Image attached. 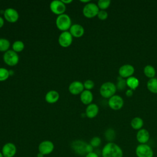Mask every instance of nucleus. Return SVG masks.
Instances as JSON below:
<instances>
[{
  "label": "nucleus",
  "instance_id": "obj_32",
  "mask_svg": "<svg viewBox=\"0 0 157 157\" xmlns=\"http://www.w3.org/2000/svg\"><path fill=\"white\" fill-rule=\"evenodd\" d=\"M126 86V82L125 80L123 79V78H121L120 77V78H118V81L117 82V88H118V90H124Z\"/></svg>",
  "mask_w": 157,
  "mask_h": 157
},
{
  "label": "nucleus",
  "instance_id": "obj_40",
  "mask_svg": "<svg viewBox=\"0 0 157 157\" xmlns=\"http://www.w3.org/2000/svg\"><path fill=\"white\" fill-rule=\"evenodd\" d=\"M0 157H4V156H3V155H2L1 151H0Z\"/></svg>",
  "mask_w": 157,
  "mask_h": 157
},
{
  "label": "nucleus",
  "instance_id": "obj_37",
  "mask_svg": "<svg viewBox=\"0 0 157 157\" xmlns=\"http://www.w3.org/2000/svg\"><path fill=\"white\" fill-rule=\"evenodd\" d=\"M61 1L66 6L67 4H70V3H71L72 2V0H61Z\"/></svg>",
  "mask_w": 157,
  "mask_h": 157
},
{
  "label": "nucleus",
  "instance_id": "obj_5",
  "mask_svg": "<svg viewBox=\"0 0 157 157\" xmlns=\"http://www.w3.org/2000/svg\"><path fill=\"white\" fill-rule=\"evenodd\" d=\"M3 61L9 66H15L19 62V56L12 50H9L3 55Z\"/></svg>",
  "mask_w": 157,
  "mask_h": 157
},
{
  "label": "nucleus",
  "instance_id": "obj_24",
  "mask_svg": "<svg viewBox=\"0 0 157 157\" xmlns=\"http://www.w3.org/2000/svg\"><path fill=\"white\" fill-rule=\"evenodd\" d=\"M25 48V44L21 40H18L13 42L12 45V50L16 53H19L22 52Z\"/></svg>",
  "mask_w": 157,
  "mask_h": 157
},
{
  "label": "nucleus",
  "instance_id": "obj_6",
  "mask_svg": "<svg viewBox=\"0 0 157 157\" xmlns=\"http://www.w3.org/2000/svg\"><path fill=\"white\" fill-rule=\"evenodd\" d=\"M137 157H153V150L152 148L148 144H139L135 150Z\"/></svg>",
  "mask_w": 157,
  "mask_h": 157
},
{
  "label": "nucleus",
  "instance_id": "obj_3",
  "mask_svg": "<svg viewBox=\"0 0 157 157\" xmlns=\"http://www.w3.org/2000/svg\"><path fill=\"white\" fill-rule=\"evenodd\" d=\"M56 26L61 31H67L72 26L71 17L66 13H63L57 16L56 18Z\"/></svg>",
  "mask_w": 157,
  "mask_h": 157
},
{
  "label": "nucleus",
  "instance_id": "obj_8",
  "mask_svg": "<svg viewBox=\"0 0 157 157\" xmlns=\"http://www.w3.org/2000/svg\"><path fill=\"white\" fill-rule=\"evenodd\" d=\"M50 10L53 13L58 16L65 13L64 12L66 10V6L61 1V0H55L50 2Z\"/></svg>",
  "mask_w": 157,
  "mask_h": 157
},
{
  "label": "nucleus",
  "instance_id": "obj_36",
  "mask_svg": "<svg viewBox=\"0 0 157 157\" xmlns=\"http://www.w3.org/2000/svg\"><path fill=\"white\" fill-rule=\"evenodd\" d=\"M4 20L2 18V17L0 16V28H1L4 26Z\"/></svg>",
  "mask_w": 157,
  "mask_h": 157
},
{
  "label": "nucleus",
  "instance_id": "obj_20",
  "mask_svg": "<svg viewBox=\"0 0 157 157\" xmlns=\"http://www.w3.org/2000/svg\"><path fill=\"white\" fill-rule=\"evenodd\" d=\"M59 99V94L56 90L48 91L45 96V100L48 104L56 103Z\"/></svg>",
  "mask_w": 157,
  "mask_h": 157
},
{
  "label": "nucleus",
  "instance_id": "obj_2",
  "mask_svg": "<svg viewBox=\"0 0 157 157\" xmlns=\"http://www.w3.org/2000/svg\"><path fill=\"white\" fill-rule=\"evenodd\" d=\"M71 148L78 155H86L87 153L93 151V147L82 140H75L71 144Z\"/></svg>",
  "mask_w": 157,
  "mask_h": 157
},
{
  "label": "nucleus",
  "instance_id": "obj_38",
  "mask_svg": "<svg viewBox=\"0 0 157 157\" xmlns=\"http://www.w3.org/2000/svg\"><path fill=\"white\" fill-rule=\"evenodd\" d=\"M80 1L81 2H83V3H86V4H88V3L90 2L89 0H80Z\"/></svg>",
  "mask_w": 157,
  "mask_h": 157
},
{
  "label": "nucleus",
  "instance_id": "obj_10",
  "mask_svg": "<svg viewBox=\"0 0 157 157\" xmlns=\"http://www.w3.org/2000/svg\"><path fill=\"white\" fill-rule=\"evenodd\" d=\"M55 146L53 143L48 140H45L41 142L38 147L39 152L43 155H47L53 152Z\"/></svg>",
  "mask_w": 157,
  "mask_h": 157
},
{
  "label": "nucleus",
  "instance_id": "obj_15",
  "mask_svg": "<svg viewBox=\"0 0 157 157\" xmlns=\"http://www.w3.org/2000/svg\"><path fill=\"white\" fill-rule=\"evenodd\" d=\"M134 72V67L131 64H124L121 66L119 70L118 73L121 78H128L132 75Z\"/></svg>",
  "mask_w": 157,
  "mask_h": 157
},
{
  "label": "nucleus",
  "instance_id": "obj_33",
  "mask_svg": "<svg viewBox=\"0 0 157 157\" xmlns=\"http://www.w3.org/2000/svg\"><path fill=\"white\" fill-rule=\"evenodd\" d=\"M97 17L101 20H105L108 17V13L105 10H99V12L98 13Z\"/></svg>",
  "mask_w": 157,
  "mask_h": 157
},
{
  "label": "nucleus",
  "instance_id": "obj_26",
  "mask_svg": "<svg viewBox=\"0 0 157 157\" xmlns=\"http://www.w3.org/2000/svg\"><path fill=\"white\" fill-rule=\"evenodd\" d=\"M10 47V41L6 38H0V52H6L9 50Z\"/></svg>",
  "mask_w": 157,
  "mask_h": 157
},
{
  "label": "nucleus",
  "instance_id": "obj_18",
  "mask_svg": "<svg viewBox=\"0 0 157 157\" xmlns=\"http://www.w3.org/2000/svg\"><path fill=\"white\" fill-rule=\"evenodd\" d=\"M99 112V107L97 104L91 103L87 105L85 110V115L88 118H93L97 116Z\"/></svg>",
  "mask_w": 157,
  "mask_h": 157
},
{
  "label": "nucleus",
  "instance_id": "obj_11",
  "mask_svg": "<svg viewBox=\"0 0 157 157\" xmlns=\"http://www.w3.org/2000/svg\"><path fill=\"white\" fill-rule=\"evenodd\" d=\"M4 19L9 23H15L18 20L19 14L17 10L13 8H7L4 11Z\"/></svg>",
  "mask_w": 157,
  "mask_h": 157
},
{
  "label": "nucleus",
  "instance_id": "obj_28",
  "mask_svg": "<svg viewBox=\"0 0 157 157\" xmlns=\"http://www.w3.org/2000/svg\"><path fill=\"white\" fill-rule=\"evenodd\" d=\"M10 76L9 71L5 67H0V82L6 81Z\"/></svg>",
  "mask_w": 157,
  "mask_h": 157
},
{
  "label": "nucleus",
  "instance_id": "obj_25",
  "mask_svg": "<svg viewBox=\"0 0 157 157\" xmlns=\"http://www.w3.org/2000/svg\"><path fill=\"white\" fill-rule=\"evenodd\" d=\"M144 74L148 78H154L156 74V70L155 67L151 65H147L144 69Z\"/></svg>",
  "mask_w": 157,
  "mask_h": 157
},
{
  "label": "nucleus",
  "instance_id": "obj_35",
  "mask_svg": "<svg viewBox=\"0 0 157 157\" xmlns=\"http://www.w3.org/2000/svg\"><path fill=\"white\" fill-rule=\"evenodd\" d=\"M133 94V92H132V90L131 89H128L126 92V95L128 96V97H130Z\"/></svg>",
  "mask_w": 157,
  "mask_h": 157
},
{
  "label": "nucleus",
  "instance_id": "obj_16",
  "mask_svg": "<svg viewBox=\"0 0 157 157\" xmlns=\"http://www.w3.org/2000/svg\"><path fill=\"white\" fill-rule=\"evenodd\" d=\"M71 34L73 37L79 38L84 34L85 29L80 24H73L69 30Z\"/></svg>",
  "mask_w": 157,
  "mask_h": 157
},
{
  "label": "nucleus",
  "instance_id": "obj_12",
  "mask_svg": "<svg viewBox=\"0 0 157 157\" xmlns=\"http://www.w3.org/2000/svg\"><path fill=\"white\" fill-rule=\"evenodd\" d=\"M108 104L112 109L117 110L122 108L124 104V101L120 96L115 94L109 99Z\"/></svg>",
  "mask_w": 157,
  "mask_h": 157
},
{
  "label": "nucleus",
  "instance_id": "obj_23",
  "mask_svg": "<svg viewBox=\"0 0 157 157\" xmlns=\"http://www.w3.org/2000/svg\"><path fill=\"white\" fill-rule=\"evenodd\" d=\"M148 90L153 93H157V78H150L147 83Z\"/></svg>",
  "mask_w": 157,
  "mask_h": 157
},
{
  "label": "nucleus",
  "instance_id": "obj_7",
  "mask_svg": "<svg viewBox=\"0 0 157 157\" xmlns=\"http://www.w3.org/2000/svg\"><path fill=\"white\" fill-rule=\"evenodd\" d=\"M99 9L97 4L93 2H89L86 4L83 8V15L88 18H91L98 15Z\"/></svg>",
  "mask_w": 157,
  "mask_h": 157
},
{
  "label": "nucleus",
  "instance_id": "obj_13",
  "mask_svg": "<svg viewBox=\"0 0 157 157\" xmlns=\"http://www.w3.org/2000/svg\"><path fill=\"white\" fill-rule=\"evenodd\" d=\"M17 147L12 142L5 144L2 148V153L4 157H13L17 153Z\"/></svg>",
  "mask_w": 157,
  "mask_h": 157
},
{
  "label": "nucleus",
  "instance_id": "obj_27",
  "mask_svg": "<svg viewBox=\"0 0 157 157\" xmlns=\"http://www.w3.org/2000/svg\"><path fill=\"white\" fill-rule=\"evenodd\" d=\"M104 136L105 139L109 141V142H112L115 138V132L113 129L109 128L105 131Z\"/></svg>",
  "mask_w": 157,
  "mask_h": 157
},
{
  "label": "nucleus",
  "instance_id": "obj_39",
  "mask_svg": "<svg viewBox=\"0 0 157 157\" xmlns=\"http://www.w3.org/2000/svg\"><path fill=\"white\" fill-rule=\"evenodd\" d=\"M44 155H43L42 153H40L39 152V153H38L37 155V157H44Z\"/></svg>",
  "mask_w": 157,
  "mask_h": 157
},
{
  "label": "nucleus",
  "instance_id": "obj_17",
  "mask_svg": "<svg viewBox=\"0 0 157 157\" xmlns=\"http://www.w3.org/2000/svg\"><path fill=\"white\" fill-rule=\"evenodd\" d=\"M136 139L140 144H147L150 139L149 132L146 129H140L137 132Z\"/></svg>",
  "mask_w": 157,
  "mask_h": 157
},
{
  "label": "nucleus",
  "instance_id": "obj_22",
  "mask_svg": "<svg viewBox=\"0 0 157 157\" xmlns=\"http://www.w3.org/2000/svg\"><path fill=\"white\" fill-rule=\"evenodd\" d=\"M126 82V85L131 90H135L139 85V80L133 76H131L130 77H128Z\"/></svg>",
  "mask_w": 157,
  "mask_h": 157
},
{
  "label": "nucleus",
  "instance_id": "obj_30",
  "mask_svg": "<svg viewBox=\"0 0 157 157\" xmlns=\"http://www.w3.org/2000/svg\"><path fill=\"white\" fill-rule=\"evenodd\" d=\"M101 139L99 137H98V136L93 137L90 142V144L93 148L98 147L101 145Z\"/></svg>",
  "mask_w": 157,
  "mask_h": 157
},
{
  "label": "nucleus",
  "instance_id": "obj_4",
  "mask_svg": "<svg viewBox=\"0 0 157 157\" xmlns=\"http://www.w3.org/2000/svg\"><path fill=\"white\" fill-rule=\"evenodd\" d=\"M117 89V86L113 83L111 82H106L101 85L99 92L103 98H110L115 95Z\"/></svg>",
  "mask_w": 157,
  "mask_h": 157
},
{
  "label": "nucleus",
  "instance_id": "obj_21",
  "mask_svg": "<svg viewBox=\"0 0 157 157\" xmlns=\"http://www.w3.org/2000/svg\"><path fill=\"white\" fill-rule=\"evenodd\" d=\"M144 125V121L140 117H134L131 121V127L136 130H140L142 128Z\"/></svg>",
  "mask_w": 157,
  "mask_h": 157
},
{
  "label": "nucleus",
  "instance_id": "obj_14",
  "mask_svg": "<svg viewBox=\"0 0 157 157\" xmlns=\"http://www.w3.org/2000/svg\"><path fill=\"white\" fill-rule=\"evenodd\" d=\"M68 90L69 93L71 94H73V95L80 94L83 92V91L85 90L83 83L78 80L74 81L69 84Z\"/></svg>",
  "mask_w": 157,
  "mask_h": 157
},
{
  "label": "nucleus",
  "instance_id": "obj_29",
  "mask_svg": "<svg viewBox=\"0 0 157 157\" xmlns=\"http://www.w3.org/2000/svg\"><path fill=\"white\" fill-rule=\"evenodd\" d=\"M110 0H99L98 2V6L99 9V10H105L106 9H107L110 4Z\"/></svg>",
  "mask_w": 157,
  "mask_h": 157
},
{
  "label": "nucleus",
  "instance_id": "obj_19",
  "mask_svg": "<svg viewBox=\"0 0 157 157\" xmlns=\"http://www.w3.org/2000/svg\"><path fill=\"white\" fill-rule=\"evenodd\" d=\"M80 99L81 102L84 105H89L92 103L93 100V95L91 91L84 90L80 94Z\"/></svg>",
  "mask_w": 157,
  "mask_h": 157
},
{
  "label": "nucleus",
  "instance_id": "obj_9",
  "mask_svg": "<svg viewBox=\"0 0 157 157\" xmlns=\"http://www.w3.org/2000/svg\"><path fill=\"white\" fill-rule=\"evenodd\" d=\"M73 41V37L69 31L61 32L58 37V44L63 47L67 48L71 45Z\"/></svg>",
  "mask_w": 157,
  "mask_h": 157
},
{
  "label": "nucleus",
  "instance_id": "obj_31",
  "mask_svg": "<svg viewBox=\"0 0 157 157\" xmlns=\"http://www.w3.org/2000/svg\"><path fill=\"white\" fill-rule=\"evenodd\" d=\"M83 86H84L85 90L91 91V90H92L94 86V83L93 80L88 79L84 82Z\"/></svg>",
  "mask_w": 157,
  "mask_h": 157
},
{
  "label": "nucleus",
  "instance_id": "obj_34",
  "mask_svg": "<svg viewBox=\"0 0 157 157\" xmlns=\"http://www.w3.org/2000/svg\"><path fill=\"white\" fill-rule=\"evenodd\" d=\"M85 157H99L97 153H96L95 152L93 151V152H91V153H87Z\"/></svg>",
  "mask_w": 157,
  "mask_h": 157
},
{
  "label": "nucleus",
  "instance_id": "obj_1",
  "mask_svg": "<svg viewBox=\"0 0 157 157\" xmlns=\"http://www.w3.org/2000/svg\"><path fill=\"white\" fill-rule=\"evenodd\" d=\"M101 155L102 157H123V151L118 144L112 142L107 143L103 147Z\"/></svg>",
  "mask_w": 157,
  "mask_h": 157
}]
</instances>
